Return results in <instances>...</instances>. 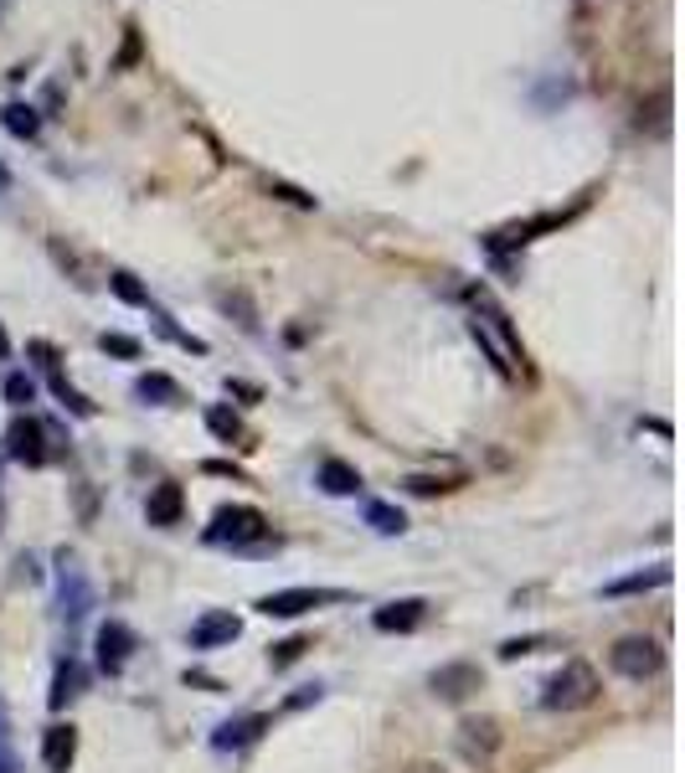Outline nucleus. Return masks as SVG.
Listing matches in <instances>:
<instances>
[{
	"instance_id": "obj_1",
	"label": "nucleus",
	"mask_w": 685,
	"mask_h": 773,
	"mask_svg": "<svg viewBox=\"0 0 685 773\" xmlns=\"http://www.w3.org/2000/svg\"><path fill=\"white\" fill-rule=\"evenodd\" d=\"M469 331H474V340L490 351V361L501 367V377H520V367H526L520 336H516V325H510V315L490 300L485 289H474V320H469Z\"/></svg>"
},
{
	"instance_id": "obj_2",
	"label": "nucleus",
	"mask_w": 685,
	"mask_h": 773,
	"mask_svg": "<svg viewBox=\"0 0 685 773\" xmlns=\"http://www.w3.org/2000/svg\"><path fill=\"white\" fill-rule=\"evenodd\" d=\"M598 671L587 665V660H568L562 671L547 681V691H541V706L547 712H583V706L598 702Z\"/></svg>"
},
{
	"instance_id": "obj_3",
	"label": "nucleus",
	"mask_w": 685,
	"mask_h": 773,
	"mask_svg": "<svg viewBox=\"0 0 685 773\" xmlns=\"http://www.w3.org/2000/svg\"><path fill=\"white\" fill-rule=\"evenodd\" d=\"M263 537H268V516L252 511V505H222L212 516V531H206V541H222V547H252Z\"/></svg>"
},
{
	"instance_id": "obj_4",
	"label": "nucleus",
	"mask_w": 685,
	"mask_h": 773,
	"mask_svg": "<svg viewBox=\"0 0 685 773\" xmlns=\"http://www.w3.org/2000/svg\"><path fill=\"white\" fill-rule=\"evenodd\" d=\"M608 665L624 675V681H650L660 665H665V650H660V639L650 635H624L614 650H608Z\"/></svg>"
},
{
	"instance_id": "obj_5",
	"label": "nucleus",
	"mask_w": 685,
	"mask_h": 773,
	"mask_svg": "<svg viewBox=\"0 0 685 773\" xmlns=\"http://www.w3.org/2000/svg\"><path fill=\"white\" fill-rule=\"evenodd\" d=\"M335 598H346V593H335V589H279V593H268V598H258V614H268V619H300V614H310V608H319V604H335Z\"/></svg>"
},
{
	"instance_id": "obj_6",
	"label": "nucleus",
	"mask_w": 685,
	"mask_h": 773,
	"mask_svg": "<svg viewBox=\"0 0 685 773\" xmlns=\"http://www.w3.org/2000/svg\"><path fill=\"white\" fill-rule=\"evenodd\" d=\"M453 742H459V753H464L469 763H490V758L501 753V722H495V717H464L459 732H453Z\"/></svg>"
},
{
	"instance_id": "obj_7",
	"label": "nucleus",
	"mask_w": 685,
	"mask_h": 773,
	"mask_svg": "<svg viewBox=\"0 0 685 773\" xmlns=\"http://www.w3.org/2000/svg\"><path fill=\"white\" fill-rule=\"evenodd\" d=\"M428 686H434L438 702H469L474 691L485 686V671H480V665H469V660H453V665H438Z\"/></svg>"
},
{
	"instance_id": "obj_8",
	"label": "nucleus",
	"mask_w": 685,
	"mask_h": 773,
	"mask_svg": "<svg viewBox=\"0 0 685 773\" xmlns=\"http://www.w3.org/2000/svg\"><path fill=\"white\" fill-rule=\"evenodd\" d=\"M237 635H243V619L233 608H212L191 624V650H217V645H233Z\"/></svg>"
},
{
	"instance_id": "obj_9",
	"label": "nucleus",
	"mask_w": 685,
	"mask_h": 773,
	"mask_svg": "<svg viewBox=\"0 0 685 773\" xmlns=\"http://www.w3.org/2000/svg\"><path fill=\"white\" fill-rule=\"evenodd\" d=\"M5 449H11V459H21V464H47V428L36 418H16L11 434H5Z\"/></svg>"
},
{
	"instance_id": "obj_10",
	"label": "nucleus",
	"mask_w": 685,
	"mask_h": 773,
	"mask_svg": "<svg viewBox=\"0 0 685 773\" xmlns=\"http://www.w3.org/2000/svg\"><path fill=\"white\" fill-rule=\"evenodd\" d=\"M130 650H134V635L124 629L119 619H109L99 629V671H109V675H119L124 665H130Z\"/></svg>"
},
{
	"instance_id": "obj_11",
	"label": "nucleus",
	"mask_w": 685,
	"mask_h": 773,
	"mask_svg": "<svg viewBox=\"0 0 685 773\" xmlns=\"http://www.w3.org/2000/svg\"><path fill=\"white\" fill-rule=\"evenodd\" d=\"M423 614H428V604L423 598H397V604H386L371 614V624L382 629V635H407V629H418Z\"/></svg>"
},
{
	"instance_id": "obj_12",
	"label": "nucleus",
	"mask_w": 685,
	"mask_h": 773,
	"mask_svg": "<svg viewBox=\"0 0 685 773\" xmlns=\"http://www.w3.org/2000/svg\"><path fill=\"white\" fill-rule=\"evenodd\" d=\"M88 608H93V589H88L83 568L72 557H63V614L67 619H83Z\"/></svg>"
},
{
	"instance_id": "obj_13",
	"label": "nucleus",
	"mask_w": 685,
	"mask_h": 773,
	"mask_svg": "<svg viewBox=\"0 0 685 773\" xmlns=\"http://www.w3.org/2000/svg\"><path fill=\"white\" fill-rule=\"evenodd\" d=\"M72 758H78V732L63 722L47 727V738H42V763H47V773H67Z\"/></svg>"
},
{
	"instance_id": "obj_14",
	"label": "nucleus",
	"mask_w": 685,
	"mask_h": 773,
	"mask_svg": "<svg viewBox=\"0 0 685 773\" xmlns=\"http://www.w3.org/2000/svg\"><path fill=\"white\" fill-rule=\"evenodd\" d=\"M145 511H150V526H181V516H186V490L181 485H155L150 490V505H145Z\"/></svg>"
},
{
	"instance_id": "obj_15",
	"label": "nucleus",
	"mask_w": 685,
	"mask_h": 773,
	"mask_svg": "<svg viewBox=\"0 0 685 773\" xmlns=\"http://www.w3.org/2000/svg\"><path fill=\"white\" fill-rule=\"evenodd\" d=\"M319 490H330V495H356V490H361V474H356L346 459H325V464H319Z\"/></svg>"
},
{
	"instance_id": "obj_16",
	"label": "nucleus",
	"mask_w": 685,
	"mask_h": 773,
	"mask_svg": "<svg viewBox=\"0 0 685 773\" xmlns=\"http://www.w3.org/2000/svg\"><path fill=\"white\" fill-rule=\"evenodd\" d=\"M263 727H268V717H258V712H252V717H237V722H222L217 727V748H248Z\"/></svg>"
},
{
	"instance_id": "obj_17",
	"label": "nucleus",
	"mask_w": 685,
	"mask_h": 773,
	"mask_svg": "<svg viewBox=\"0 0 685 773\" xmlns=\"http://www.w3.org/2000/svg\"><path fill=\"white\" fill-rule=\"evenodd\" d=\"M134 392L145 397V403H160V407H170V403H181V386L170 382L166 371H145L139 382H134Z\"/></svg>"
},
{
	"instance_id": "obj_18",
	"label": "nucleus",
	"mask_w": 685,
	"mask_h": 773,
	"mask_svg": "<svg viewBox=\"0 0 685 773\" xmlns=\"http://www.w3.org/2000/svg\"><path fill=\"white\" fill-rule=\"evenodd\" d=\"M0 124L16 139H36V130H42V119H36L32 103H5V109H0Z\"/></svg>"
},
{
	"instance_id": "obj_19",
	"label": "nucleus",
	"mask_w": 685,
	"mask_h": 773,
	"mask_svg": "<svg viewBox=\"0 0 685 773\" xmlns=\"http://www.w3.org/2000/svg\"><path fill=\"white\" fill-rule=\"evenodd\" d=\"M78 691H83V665H78V660H63V665H57V681H52V706H67Z\"/></svg>"
},
{
	"instance_id": "obj_20",
	"label": "nucleus",
	"mask_w": 685,
	"mask_h": 773,
	"mask_svg": "<svg viewBox=\"0 0 685 773\" xmlns=\"http://www.w3.org/2000/svg\"><path fill=\"white\" fill-rule=\"evenodd\" d=\"M670 583V568H650V572H635V578H619V583H608V598H624V593H644V589H660Z\"/></svg>"
},
{
	"instance_id": "obj_21",
	"label": "nucleus",
	"mask_w": 685,
	"mask_h": 773,
	"mask_svg": "<svg viewBox=\"0 0 685 773\" xmlns=\"http://www.w3.org/2000/svg\"><path fill=\"white\" fill-rule=\"evenodd\" d=\"M217 304H222V310H227V315H237V325H243V331H258V315H252V300H248V294H243V289H222V294H217Z\"/></svg>"
},
{
	"instance_id": "obj_22",
	"label": "nucleus",
	"mask_w": 685,
	"mask_h": 773,
	"mask_svg": "<svg viewBox=\"0 0 685 773\" xmlns=\"http://www.w3.org/2000/svg\"><path fill=\"white\" fill-rule=\"evenodd\" d=\"M206 428H212L222 444H237V438H243V418H237L233 407H206Z\"/></svg>"
},
{
	"instance_id": "obj_23",
	"label": "nucleus",
	"mask_w": 685,
	"mask_h": 773,
	"mask_svg": "<svg viewBox=\"0 0 685 773\" xmlns=\"http://www.w3.org/2000/svg\"><path fill=\"white\" fill-rule=\"evenodd\" d=\"M367 522L377 526V531H382V537H402V531H407V522H402V511L397 505H367Z\"/></svg>"
},
{
	"instance_id": "obj_24",
	"label": "nucleus",
	"mask_w": 685,
	"mask_h": 773,
	"mask_svg": "<svg viewBox=\"0 0 685 773\" xmlns=\"http://www.w3.org/2000/svg\"><path fill=\"white\" fill-rule=\"evenodd\" d=\"M109 289H114V294H119L124 304H150L145 284H139V279H134L130 269H114V273H109Z\"/></svg>"
},
{
	"instance_id": "obj_25",
	"label": "nucleus",
	"mask_w": 685,
	"mask_h": 773,
	"mask_svg": "<svg viewBox=\"0 0 685 773\" xmlns=\"http://www.w3.org/2000/svg\"><path fill=\"white\" fill-rule=\"evenodd\" d=\"M0 773H21L16 753H11V717H5V702H0Z\"/></svg>"
},
{
	"instance_id": "obj_26",
	"label": "nucleus",
	"mask_w": 685,
	"mask_h": 773,
	"mask_svg": "<svg viewBox=\"0 0 685 773\" xmlns=\"http://www.w3.org/2000/svg\"><path fill=\"white\" fill-rule=\"evenodd\" d=\"M99 346H103L109 356H124V361H134V356H139V340H134V336H119V331H103Z\"/></svg>"
},
{
	"instance_id": "obj_27",
	"label": "nucleus",
	"mask_w": 685,
	"mask_h": 773,
	"mask_svg": "<svg viewBox=\"0 0 685 773\" xmlns=\"http://www.w3.org/2000/svg\"><path fill=\"white\" fill-rule=\"evenodd\" d=\"M304 650H310V639H300V635H294V639H284V645H273V656H268V660H273V665L284 671V665H294V660H300Z\"/></svg>"
},
{
	"instance_id": "obj_28",
	"label": "nucleus",
	"mask_w": 685,
	"mask_h": 773,
	"mask_svg": "<svg viewBox=\"0 0 685 773\" xmlns=\"http://www.w3.org/2000/svg\"><path fill=\"white\" fill-rule=\"evenodd\" d=\"M5 397H11V403H16V407H26V403H32V397H36V382H32V377H21V371H16V377H5Z\"/></svg>"
},
{
	"instance_id": "obj_29",
	"label": "nucleus",
	"mask_w": 685,
	"mask_h": 773,
	"mask_svg": "<svg viewBox=\"0 0 685 773\" xmlns=\"http://www.w3.org/2000/svg\"><path fill=\"white\" fill-rule=\"evenodd\" d=\"M547 645V635H531V639H505L501 645V660H520V656H536Z\"/></svg>"
},
{
	"instance_id": "obj_30",
	"label": "nucleus",
	"mask_w": 685,
	"mask_h": 773,
	"mask_svg": "<svg viewBox=\"0 0 685 773\" xmlns=\"http://www.w3.org/2000/svg\"><path fill=\"white\" fill-rule=\"evenodd\" d=\"M273 197H284V202H294V206H315V197H310V191H300V186H284V181H273Z\"/></svg>"
},
{
	"instance_id": "obj_31",
	"label": "nucleus",
	"mask_w": 685,
	"mask_h": 773,
	"mask_svg": "<svg viewBox=\"0 0 685 773\" xmlns=\"http://www.w3.org/2000/svg\"><path fill=\"white\" fill-rule=\"evenodd\" d=\"M407 490H413V495H438L443 485H438L434 474H407Z\"/></svg>"
},
{
	"instance_id": "obj_32",
	"label": "nucleus",
	"mask_w": 685,
	"mask_h": 773,
	"mask_svg": "<svg viewBox=\"0 0 685 773\" xmlns=\"http://www.w3.org/2000/svg\"><path fill=\"white\" fill-rule=\"evenodd\" d=\"M407 773H443V763H434V758H418V763H407Z\"/></svg>"
},
{
	"instance_id": "obj_33",
	"label": "nucleus",
	"mask_w": 685,
	"mask_h": 773,
	"mask_svg": "<svg viewBox=\"0 0 685 773\" xmlns=\"http://www.w3.org/2000/svg\"><path fill=\"white\" fill-rule=\"evenodd\" d=\"M5 356H11V336H5V331H0V361H5Z\"/></svg>"
},
{
	"instance_id": "obj_34",
	"label": "nucleus",
	"mask_w": 685,
	"mask_h": 773,
	"mask_svg": "<svg viewBox=\"0 0 685 773\" xmlns=\"http://www.w3.org/2000/svg\"><path fill=\"white\" fill-rule=\"evenodd\" d=\"M5 186H11V176H5V166H0V197H5Z\"/></svg>"
}]
</instances>
